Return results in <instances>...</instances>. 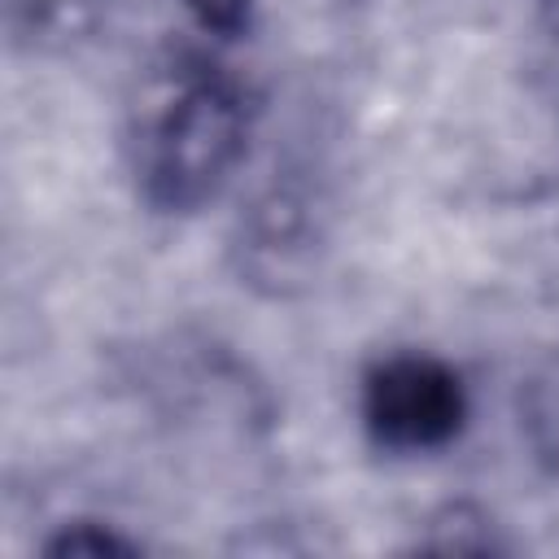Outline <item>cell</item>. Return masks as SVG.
<instances>
[{
  "instance_id": "cell-1",
  "label": "cell",
  "mask_w": 559,
  "mask_h": 559,
  "mask_svg": "<svg viewBox=\"0 0 559 559\" xmlns=\"http://www.w3.org/2000/svg\"><path fill=\"white\" fill-rule=\"evenodd\" d=\"M240 153V92L214 74L183 79L144 131V188L162 210H197L223 188Z\"/></svg>"
},
{
  "instance_id": "cell-4",
  "label": "cell",
  "mask_w": 559,
  "mask_h": 559,
  "mask_svg": "<svg viewBox=\"0 0 559 559\" xmlns=\"http://www.w3.org/2000/svg\"><path fill=\"white\" fill-rule=\"evenodd\" d=\"M48 550H57V555H105V550H131V542H122V537H114V533H87V524H79V528H66Z\"/></svg>"
},
{
  "instance_id": "cell-3",
  "label": "cell",
  "mask_w": 559,
  "mask_h": 559,
  "mask_svg": "<svg viewBox=\"0 0 559 559\" xmlns=\"http://www.w3.org/2000/svg\"><path fill=\"white\" fill-rule=\"evenodd\" d=\"M188 13L205 26V31H240L249 17V0H183Z\"/></svg>"
},
{
  "instance_id": "cell-2",
  "label": "cell",
  "mask_w": 559,
  "mask_h": 559,
  "mask_svg": "<svg viewBox=\"0 0 559 559\" xmlns=\"http://www.w3.org/2000/svg\"><path fill=\"white\" fill-rule=\"evenodd\" d=\"M463 384L437 358H389L367 376L362 415L380 445L389 450H432L445 445L463 424Z\"/></svg>"
}]
</instances>
